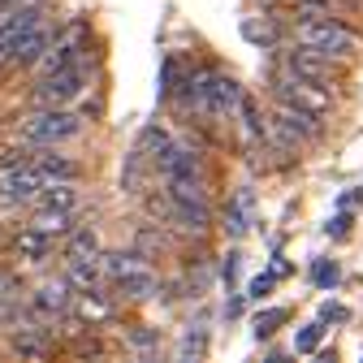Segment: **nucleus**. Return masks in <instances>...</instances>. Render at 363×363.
Wrapping results in <instances>:
<instances>
[{"label": "nucleus", "instance_id": "b1692460", "mask_svg": "<svg viewBox=\"0 0 363 363\" xmlns=\"http://www.w3.org/2000/svg\"><path fill=\"white\" fill-rule=\"evenodd\" d=\"M281 272H286V264H277V268H272V272H268V277H255V281H251V298H264V294L272 290V281H277V277H281Z\"/></svg>", "mask_w": 363, "mask_h": 363}, {"label": "nucleus", "instance_id": "6ab92c4d", "mask_svg": "<svg viewBox=\"0 0 363 363\" xmlns=\"http://www.w3.org/2000/svg\"><path fill=\"white\" fill-rule=\"evenodd\" d=\"M65 277L74 281V290H96L104 277V255L100 259H65Z\"/></svg>", "mask_w": 363, "mask_h": 363}, {"label": "nucleus", "instance_id": "5701e85b", "mask_svg": "<svg viewBox=\"0 0 363 363\" xmlns=\"http://www.w3.org/2000/svg\"><path fill=\"white\" fill-rule=\"evenodd\" d=\"M311 277H315V286H337V264H329V259H315Z\"/></svg>", "mask_w": 363, "mask_h": 363}, {"label": "nucleus", "instance_id": "f3484780", "mask_svg": "<svg viewBox=\"0 0 363 363\" xmlns=\"http://www.w3.org/2000/svg\"><path fill=\"white\" fill-rule=\"evenodd\" d=\"M74 216H78V208H35L30 225H35V230H43V234H52V238H69Z\"/></svg>", "mask_w": 363, "mask_h": 363}, {"label": "nucleus", "instance_id": "aec40b11", "mask_svg": "<svg viewBox=\"0 0 363 363\" xmlns=\"http://www.w3.org/2000/svg\"><path fill=\"white\" fill-rule=\"evenodd\" d=\"M286 320H290V311H286V307H268V311H259V315H255V325H251L255 342L272 337V333H277V325H286Z\"/></svg>", "mask_w": 363, "mask_h": 363}, {"label": "nucleus", "instance_id": "1a4fd4ad", "mask_svg": "<svg viewBox=\"0 0 363 363\" xmlns=\"http://www.w3.org/2000/svg\"><path fill=\"white\" fill-rule=\"evenodd\" d=\"M281 65H286V69H294V74H303V78H315V82H333V74H337L333 57L307 48V43H294L290 52H281Z\"/></svg>", "mask_w": 363, "mask_h": 363}, {"label": "nucleus", "instance_id": "39448f33", "mask_svg": "<svg viewBox=\"0 0 363 363\" xmlns=\"http://www.w3.org/2000/svg\"><path fill=\"white\" fill-rule=\"evenodd\" d=\"M86 43H91L86 22H69L65 30H57L52 43H48V52L35 61V78H48V74H57V69L82 65V61H86Z\"/></svg>", "mask_w": 363, "mask_h": 363}, {"label": "nucleus", "instance_id": "f257e3e1", "mask_svg": "<svg viewBox=\"0 0 363 363\" xmlns=\"http://www.w3.org/2000/svg\"><path fill=\"white\" fill-rule=\"evenodd\" d=\"M294 43H307V48L325 52V57H333V61H354V57L363 52V35L350 30V26H346L342 18H333V13L303 18V22L294 26Z\"/></svg>", "mask_w": 363, "mask_h": 363}, {"label": "nucleus", "instance_id": "7ed1b4c3", "mask_svg": "<svg viewBox=\"0 0 363 363\" xmlns=\"http://www.w3.org/2000/svg\"><path fill=\"white\" fill-rule=\"evenodd\" d=\"M86 82H91V65H86V61H82V65H69V69H57V74H48V78H35L30 104H35V108H69L82 91H86Z\"/></svg>", "mask_w": 363, "mask_h": 363}, {"label": "nucleus", "instance_id": "2eb2a0df", "mask_svg": "<svg viewBox=\"0 0 363 363\" xmlns=\"http://www.w3.org/2000/svg\"><path fill=\"white\" fill-rule=\"evenodd\" d=\"M251 225H255V191H251V186H242V191L234 195V203L225 208V230H230L234 238H242Z\"/></svg>", "mask_w": 363, "mask_h": 363}, {"label": "nucleus", "instance_id": "412c9836", "mask_svg": "<svg viewBox=\"0 0 363 363\" xmlns=\"http://www.w3.org/2000/svg\"><path fill=\"white\" fill-rule=\"evenodd\" d=\"M242 35H247L251 43H259V48H272V43L281 39L272 22H255V18H247V22H242Z\"/></svg>", "mask_w": 363, "mask_h": 363}, {"label": "nucleus", "instance_id": "a211bd4d", "mask_svg": "<svg viewBox=\"0 0 363 363\" xmlns=\"http://www.w3.org/2000/svg\"><path fill=\"white\" fill-rule=\"evenodd\" d=\"M100 234L91 225H74L69 230V242H65V259H100Z\"/></svg>", "mask_w": 363, "mask_h": 363}, {"label": "nucleus", "instance_id": "a878e982", "mask_svg": "<svg viewBox=\"0 0 363 363\" xmlns=\"http://www.w3.org/2000/svg\"><path fill=\"white\" fill-rule=\"evenodd\" d=\"M320 320H350V311L337 307V303H325V307H320Z\"/></svg>", "mask_w": 363, "mask_h": 363}, {"label": "nucleus", "instance_id": "f8f14e48", "mask_svg": "<svg viewBox=\"0 0 363 363\" xmlns=\"http://www.w3.org/2000/svg\"><path fill=\"white\" fill-rule=\"evenodd\" d=\"M52 251H57V238L35 230V225H22V234L13 238V259L18 264H39V259H48Z\"/></svg>", "mask_w": 363, "mask_h": 363}, {"label": "nucleus", "instance_id": "cd10ccee", "mask_svg": "<svg viewBox=\"0 0 363 363\" xmlns=\"http://www.w3.org/2000/svg\"><path fill=\"white\" fill-rule=\"evenodd\" d=\"M346 225H350V216L342 212V216H333V220L325 225V230H329V234H346Z\"/></svg>", "mask_w": 363, "mask_h": 363}, {"label": "nucleus", "instance_id": "6e6552de", "mask_svg": "<svg viewBox=\"0 0 363 363\" xmlns=\"http://www.w3.org/2000/svg\"><path fill=\"white\" fill-rule=\"evenodd\" d=\"M52 22H43V26H35V30H26L22 39H13L9 43V52H5V61H0V65H5V69H35V61L43 57V52H48V43H52Z\"/></svg>", "mask_w": 363, "mask_h": 363}, {"label": "nucleus", "instance_id": "9d476101", "mask_svg": "<svg viewBox=\"0 0 363 363\" xmlns=\"http://www.w3.org/2000/svg\"><path fill=\"white\" fill-rule=\"evenodd\" d=\"M152 164H156L160 177H199V169H203V160L191 143H169Z\"/></svg>", "mask_w": 363, "mask_h": 363}, {"label": "nucleus", "instance_id": "ddd939ff", "mask_svg": "<svg viewBox=\"0 0 363 363\" xmlns=\"http://www.w3.org/2000/svg\"><path fill=\"white\" fill-rule=\"evenodd\" d=\"M35 164H39V173L48 177V186L52 182H78L82 177V164L78 160H69V156H57L52 147H35V156H30Z\"/></svg>", "mask_w": 363, "mask_h": 363}, {"label": "nucleus", "instance_id": "dca6fc26", "mask_svg": "<svg viewBox=\"0 0 363 363\" xmlns=\"http://www.w3.org/2000/svg\"><path fill=\"white\" fill-rule=\"evenodd\" d=\"M117 294H121V298H134V303H147V298H156V294H160V277L143 264V268H134L130 277H121V281H117Z\"/></svg>", "mask_w": 363, "mask_h": 363}, {"label": "nucleus", "instance_id": "0eeeda50", "mask_svg": "<svg viewBox=\"0 0 363 363\" xmlns=\"http://www.w3.org/2000/svg\"><path fill=\"white\" fill-rule=\"evenodd\" d=\"M74 281L65 277H52V281H43L35 294H30V315H39V320H65V315L74 311Z\"/></svg>", "mask_w": 363, "mask_h": 363}, {"label": "nucleus", "instance_id": "bb28decb", "mask_svg": "<svg viewBox=\"0 0 363 363\" xmlns=\"http://www.w3.org/2000/svg\"><path fill=\"white\" fill-rule=\"evenodd\" d=\"M203 354V333H186V342H182V354Z\"/></svg>", "mask_w": 363, "mask_h": 363}, {"label": "nucleus", "instance_id": "20e7f679", "mask_svg": "<svg viewBox=\"0 0 363 363\" xmlns=\"http://www.w3.org/2000/svg\"><path fill=\"white\" fill-rule=\"evenodd\" d=\"M272 96H277V100H290V104H303V108L320 113V117L333 113V91H329V82L303 78V74H294V69H286V65H277V74H272Z\"/></svg>", "mask_w": 363, "mask_h": 363}, {"label": "nucleus", "instance_id": "393cba45", "mask_svg": "<svg viewBox=\"0 0 363 363\" xmlns=\"http://www.w3.org/2000/svg\"><path fill=\"white\" fill-rule=\"evenodd\" d=\"M139 251H164V234L160 230H139Z\"/></svg>", "mask_w": 363, "mask_h": 363}, {"label": "nucleus", "instance_id": "f03ea898", "mask_svg": "<svg viewBox=\"0 0 363 363\" xmlns=\"http://www.w3.org/2000/svg\"><path fill=\"white\" fill-rule=\"evenodd\" d=\"M78 134H82V117L74 108H35L13 125V139H22L26 147H57L78 139Z\"/></svg>", "mask_w": 363, "mask_h": 363}, {"label": "nucleus", "instance_id": "4be33fe9", "mask_svg": "<svg viewBox=\"0 0 363 363\" xmlns=\"http://www.w3.org/2000/svg\"><path fill=\"white\" fill-rule=\"evenodd\" d=\"M320 337H325V325H307L303 333H294V350H303V354H311L315 346H320Z\"/></svg>", "mask_w": 363, "mask_h": 363}, {"label": "nucleus", "instance_id": "423d86ee", "mask_svg": "<svg viewBox=\"0 0 363 363\" xmlns=\"http://www.w3.org/2000/svg\"><path fill=\"white\" fill-rule=\"evenodd\" d=\"M43 191H48V177L39 173L35 160H22V164L0 169V199H5V203H35Z\"/></svg>", "mask_w": 363, "mask_h": 363}, {"label": "nucleus", "instance_id": "4468645a", "mask_svg": "<svg viewBox=\"0 0 363 363\" xmlns=\"http://www.w3.org/2000/svg\"><path fill=\"white\" fill-rule=\"evenodd\" d=\"M9 350L13 354H30V359H43V354H52V337H48V329L22 325V329H9Z\"/></svg>", "mask_w": 363, "mask_h": 363}, {"label": "nucleus", "instance_id": "9b49d317", "mask_svg": "<svg viewBox=\"0 0 363 363\" xmlns=\"http://www.w3.org/2000/svg\"><path fill=\"white\" fill-rule=\"evenodd\" d=\"M74 315L78 320H86V325H108L113 315H117V303L96 286V290H78L74 294Z\"/></svg>", "mask_w": 363, "mask_h": 363}]
</instances>
